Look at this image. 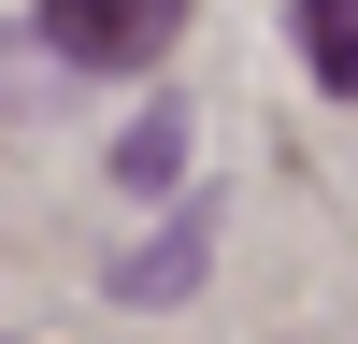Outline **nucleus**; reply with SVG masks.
I'll use <instances>...</instances> for the list:
<instances>
[{"label": "nucleus", "instance_id": "obj_1", "mask_svg": "<svg viewBox=\"0 0 358 344\" xmlns=\"http://www.w3.org/2000/svg\"><path fill=\"white\" fill-rule=\"evenodd\" d=\"M29 15H43V43L86 57V72H143V57L187 29V0H29Z\"/></svg>", "mask_w": 358, "mask_h": 344}, {"label": "nucleus", "instance_id": "obj_2", "mask_svg": "<svg viewBox=\"0 0 358 344\" xmlns=\"http://www.w3.org/2000/svg\"><path fill=\"white\" fill-rule=\"evenodd\" d=\"M201 258H215V215L187 201L158 244H129V258H115V301H172V287H201Z\"/></svg>", "mask_w": 358, "mask_h": 344}, {"label": "nucleus", "instance_id": "obj_3", "mask_svg": "<svg viewBox=\"0 0 358 344\" xmlns=\"http://www.w3.org/2000/svg\"><path fill=\"white\" fill-rule=\"evenodd\" d=\"M115 172H129V187H172V172H187V115H129V143H115Z\"/></svg>", "mask_w": 358, "mask_h": 344}, {"label": "nucleus", "instance_id": "obj_4", "mask_svg": "<svg viewBox=\"0 0 358 344\" xmlns=\"http://www.w3.org/2000/svg\"><path fill=\"white\" fill-rule=\"evenodd\" d=\"M301 57L330 86H358V0H301Z\"/></svg>", "mask_w": 358, "mask_h": 344}]
</instances>
